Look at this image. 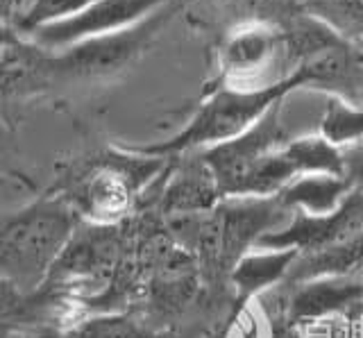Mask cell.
Segmentation results:
<instances>
[{
    "label": "cell",
    "mask_w": 363,
    "mask_h": 338,
    "mask_svg": "<svg viewBox=\"0 0 363 338\" xmlns=\"http://www.w3.org/2000/svg\"><path fill=\"white\" fill-rule=\"evenodd\" d=\"M352 191V186L340 175H302L277 196L289 211H306L313 216L332 213L340 207V202Z\"/></svg>",
    "instance_id": "obj_15"
},
{
    "label": "cell",
    "mask_w": 363,
    "mask_h": 338,
    "mask_svg": "<svg viewBox=\"0 0 363 338\" xmlns=\"http://www.w3.org/2000/svg\"><path fill=\"white\" fill-rule=\"evenodd\" d=\"M32 3L34 0H0V18L16 30L18 21L26 16V12L30 9Z\"/></svg>",
    "instance_id": "obj_26"
},
{
    "label": "cell",
    "mask_w": 363,
    "mask_h": 338,
    "mask_svg": "<svg viewBox=\"0 0 363 338\" xmlns=\"http://www.w3.org/2000/svg\"><path fill=\"white\" fill-rule=\"evenodd\" d=\"M7 327H41L32 293H23L9 279L0 277V329Z\"/></svg>",
    "instance_id": "obj_19"
},
{
    "label": "cell",
    "mask_w": 363,
    "mask_h": 338,
    "mask_svg": "<svg viewBox=\"0 0 363 338\" xmlns=\"http://www.w3.org/2000/svg\"><path fill=\"white\" fill-rule=\"evenodd\" d=\"M318 134L338 150L354 145L363 139V105L327 94L320 120H318Z\"/></svg>",
    "instance_id": "obj_17"
},
{
    "label": "cell",
    "mask_w": 363,
    "mask_h": 338,
    "mask_svg": "<svg viewBox=\"0 0 363 338\" xmlns=\"http://www.w3.org/2000/svg\"><path fill=\"white\" fill-rule=\"evenodd\" d=\"M82 222L66 202L39 191L30 202L0 211V277L34 293Z\"/></svg>",
    "instance_id": "obj_2"
},
{
    "label": "cell",
    "mask_w": 363,
    "mask_h": 338,
    "mask_svg": "<svg viewBox=\"0 0 363 338\" xmlns=\"http://www.w3.org/2000/svg\"><path fill=\"white\" fill-rule=\"evenodd\" d=\"M16 125L0 114V171L3 173H23L16 166Z\"/></svg>",
    "instance_id": "obj_22"
},
{
    "label": "cell",
    "mask_w": 363,
    "mask_h": 338,
    "mask_svg": "<svg viewBox=\"0 0 363 338\" xmlns=\"http://www.w3.org/2000/svg\"><path fill=\"white\" fill-rule=\"evenodd\" d=\"M125 234L121 225L79 222L71 241L57 257L43 284L34 291L39 298L55 302L79 320L86 315L91 302H100L118 281L125 264Z\"/></svg>",
    "instance_id": "obj_3"
},
{
    "label": "cell",
    "mask_w": 363,
    "mask_h": 338,
    "mask_svg": "<svg viewBox=\"0 0 363 338\" xmlns=\"http://www.w3.org/2000/svg\"><path fill=\"white\" fill-rule=\"evenodd\" d=\"M363 230V188H352L332 213L313 216L306 211H293L291 222L261 236L257 247L264 250H295L311 254L329 247L347 245Z\"/></svg>",
    "instance_id": "obj_9"
},
{
    "label": "cell",
    "mask_w": 363,
    "mask_h": 338,
    "mask_svg": "<svg viewBox=\"0 0 363 338\" xmlns=\"http://www.w3.org/2000/svg\"><path fill=\"white\" fill-rule=\"evenodd\" d=\"M363 298V281L345 277H320L298 284L286 304V320H325L329 315L345 313L359 307Z\"/></svg>",
    "instance_id": "obj_13"
},
{
    "label": "cell",
    "mask_w": 363,
    "mask_h": 338,
    "mask_svg": "<svg viewBox=\"0 0 363 338\" xmlns=\"http://www.w3.org/2000/svg\"><path fill=\"white\" fill-rule=\"evenodd\" d=\"M289 69L284 28L268 21H241L223 35L218 48V82L234 89H264L277 84L270 73Z\"/></svg>",
    "instance_id": "obj_7"
},
{
    "label": "cell",
    "mask_w": 363,
    "mask_h": 338,
    "mask_svg": "<svg viewBox=\"0 0 363 338\" xmlns=\"http://www.w3.org/2000/svg\"><path fill=\"white\" fill-rule=\"evenodd\" d=\"M298 89H302V77L298 73H291L286 80L264 89H234L218 82L209 89L204 103H200L196 114L175 137L159 143L125 145V148L147 157H164V159L213 148L218 143L241 137L277 100Z\"/></svg>",
    "instance_id": "obj_4"
},
{
    "label": "cell",
    "mask_w": 363,
    "mask_h": 338,
    "mask_svg": "<svg viewBox=\"0 0 363 338\" xmlns=\"http://www.w3.org/2000/svg\"><path fill=\"white\" fill-rule=\"evenodd\" d=\"M166 3L170 0H96L94 5H89L75 16L37 28L30 32L28 39L39 43L45 50L57 52L77 41L132 28Z\"/></svg>",
    "instance_id": "obj_11"
},
{
    "label": "cell",
    "mask_w": 363,
    "mask_h": 338,
    "mask_svg": "<svg viewBox=\"0 0 363 338\" xmlns=\"http://www.w3.org/2000/svg\"><path fill=\"white\" fill-rule=\"evenodd\" d=\"M289 209L272 198H223L204 216L196 250L207 273L230 277L238 259L257 247L261 236L284 227Z\"/></svg>",
    "instance_id": "obj_6"
},
{
    "label": "cell",
    "mask_w": 363,
    "mask_h": 338,
    "mask_svg": "<svg viewBox=\"0 0 363 338\" xmlns=\"http://www.w3.org/2000/svg\"><path fill=\"white\" fill-rule=\"evenodd\" d=\"M34 196H39V186L26 173L0 171V211L26 205Z\"/></svg>",
    "instance_id": "obj_21"
},
{
    "label": "cell",
    "mask_w": 363,
    "mask_h": 338,
    "mask_svg": "<svg viewBox=\"0 0 363 338\" xmlns=\"http://www.w3.org/2000/svg\"><path fill=\"white\" fill-rule=\"evenodd\" d=\"M16 35V30L11 28V26H7L3 18H0V55H3V50H5V46L9 43V39Z\"/></svg>",
    "instance_id": "obj_28"
},
{
    "label": "cell",
    "mask_w": 363,
    "mask_h": 338,
    "mask_svg": "<svg viewBox=\"0 0 363 338\" xmlns=\"http://www.w3.org/2000/svg\"><path fill=\"white\" fill-rule=\"evenodd\" d=\"M0 338H66L55 327H7L0 329Z\"/></svg>",
    "instance_id": "obj_25"
},
{
    "label": "cell",
    "mask_w": 363,
    "mask_h": 338,
    "mask_svg": "<svg viewBox=\"0 0 363 338\" xmlns=\"http://www.w3.org/2000/svg\"><path fill=\"white\" fill-rule=\"evenodd\" d=\"M302 12L363 46V0H302Z\"/></svg>",
    "instance_id": "obj_18"
},
{
    "label": "cell",
    "mask_w": 363,
    "mask_h": 338,
    "mask_svg": "<svg viewBox=\"0 0 363 338\" xmlns=\"http://www.w3.org/2000/svg\"><path fill=\"white\" fill-rule=\"evenodd\" d=\"M50 55L52 50H45L18 32L0 55V114L11 125H18L28 105L52 98Z\"/></svg>",
    "instance_id": "obj_10"
},
{
    "label": "cell",
    "mask_w": 363,
    "mask_h": 338,
    "mask_svg": "<svg viewBox=\"0 0 363 338\" xmlns=\"http://www.w3.org/2000/svg\"><path fill=\"white\" fill-rule=\"evenodd\" d=\"M66 338H168L128 311H91L64 332Z\"/></svg>",
    "instance_id": "obj_16"
},
{
    "label": "cell",
    "mask_w": 363,
    "mask_h": 338,
    "mask_svg": "<svg viewBox=\"0 0 363 338\" xmlns=\"http://www.w3.org/2000/svg\"><path fill=\"white\" fill-rule=\"evenodd\" d=\"M223 338H261V327L252 309L241 307L232 322L227 325Z\"/></svg>",
    "instance_id": "obj_23"
},
{
    "label": "cell",
    "mask_w": 363,
    "mask_h": 338,
    "mask_svg": "<svg viewBox=\"0 0 363 338\" xmlns=\"http://www.w3.org/2000/svg\"><path fill=\"white\" fill-rule=\"evenodd\" d=\"M343 177L352 188H363V139L343 150Z\"/></svg>",
    "instance_id": "obj_24"
},
{
    "label": "cell",
    "mask_w": 363,
    "mask_h": 338,
    "mask_svg": "<svg viewBox=\"0 0 363 338\" xmlns=\"http://www.w3.org/2000/svg\"><path fill=\"white\" fill-rule=\"evenodd\" d=\"M298 257L300 254L295 250H264V247L241 257L230 273L232 284L238 291V300L247 302L284 281Z\"/></svg>",
    "instance_id": "obj_14"
},
{
    "label": "cell",
    "mask_w": 363,
    "mask_h": 338,
    "mask_svg": "<svg viewBox=\"0 0 363 338\" xmlns=\"http://www.w3.org/2000/svg\"><path fill=\"white\" fill-rule=\"evenodd\" d=\"M361 52H363V46H361Z\"/></svg>",
    "instance_id": "obj_30"
},
{
    "label": "cell",
    "mask_w": 363,
    "mask_h": 338,
    "mask_svg": "<svg viewBox=\"0 0 363 338\" xmlns=\"http://www.w3.org/2000/svg\"><path fill=\"white\" fill-rule=\"evenodd\" d=\"M268 338H304V336L300 334L298 325L284 318V320H279L277 325H272V327H270Z\"/></svg>",
    "instance_id": "obj_27"
},
{
    "label": "cell",
    "mask_w": 363,
    "mask_h": 338,
    "mask_svg": "<svg viewBox=\"0 0 363 338\" xmlns=\"http://www.w3.org/2000/svg\"><path fill=\"white\" fill-rule=\"evenodd\" d=\"M361 105H363V96H361Z\"/></svg>",
    "instance_id": "obj_29"
},
{
    "label": "cell",
    "mask_w": 363,
    "mask_h": 338,
    "mask_svg": "<svg viewBox=\"0 0 363 338\" xmlns=\"http://www.w3.org/2000/svg\"><path fill=\"white\" fill-rule=\"evenodd\" d=\"M220 200L211 168L202 159V152L196 150L170 159L164 188L157 198V211L162 213V218L196 216L209 213Z\"/></svg>",
    "instance_id": "obj_12"
},
{
    "label": "cell",
    "mask_w": 363,
    "mask_h": 338,
    "mask_svg": "<svg viewBox=\"0 0 363 338\" xmlns=\"http://www.w3.org/2000/svg\"><path fill=\"white\" fill-rule=\"evenodd\" d=\"M94 3L96 0H34L26 12V16L18 21L16 32L23 37H28L30 32H34L37 28L55 23V21H62L68 16H75Z\"/></svg>",
    "instance_id": "obj_20"
},
{
    "label": "cell",
    "mask_w": 363,
    "mask_h": 338,
    "mask_svg": "<svg viewBox=\"0 0 363 338\" xmlns=\"http://www.w3.org/2000/svg\"><path fill=\"white\" fill-rule=\"evenodd\" d=\"M289 98V96H286ZM286 98L277 100L252 128L243 132L241 137L213 145V148L200 150L202 159L207 162L218 184L220 198H236L241 191L250 171L268 157L291 143L298 134H293L289 123L284 120V105Z\"/></svg>",
    "instance_id": "obj_8"
},
{
    "label": "cell",
    "mask_w": 363,
    "mask_h": 338,
    "mask_svg": "<svg viewBox=\"0 0 363 338\" xmlns=\"http://www.w3.org/2000/svg\"><path fill=\"white\" fill-rule=\"evenodd\" d=\"M168 162L113 145L62 164L48 191L60 196L82 222L113 227L130 218L141 191L166 171Z\"/></svg>",
    "instance_id": "obj_1"
},
{
    "label": "cell",
    "mask_w": 363,
    "mask_h": 338,
    "mask_svg": "<svg viewBox=\"0 0 363 338\" xmlns=\"http://www.w3.org/2000/svg\"><path fill=\"white\" fill-rule=\"evenodd\" d=\"M182 0H170L132 28L77 41L50 55L52 98L68 89L109 82L152 48L162 30L179 12Z\"/></svg>",
    "instance_id": "obj_5"
}]
</instances>
